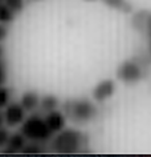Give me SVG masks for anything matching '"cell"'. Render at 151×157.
<instances>
[{
	"label": "cell",
	"mask_w": 151,
	"mask_h": 157,
	"mask_svg": "<svg viewBox=\"0 0 151 157\" xmlns=\"http://www.w3.org/2000/svg\"><path fill=\"white\" fill-rule=\"evenodd\" d=\"M49 152L55 153H64V155H70V153H82L86 152L88 137L81 131L74 128H64L60 132L56 133V136L48 141Z\"/></svg>",
	"instance_id": "1"
},
{
	"label": "cell",
	"mask_w": 151,
	"mask_h": 157,
	"mask_svg": "<svg viewBox=\"0 0 151 157\" xmlns=\"http://www.w3.org/2000/svg\"><path fill=\"white\" fill-rule=\"evenodd\" d=\"M63 112L67 120L74 124H88L98 115V108L94 100L89 97H73L67 99L63 103Z\"/></svg>",
	"instance_id": "2"
},
{
	"label": "cell",
	"mask_w": 151,
	"mask_h": 157,
	"mask_svg": "<svg viewBox=\"0 0 151 157\" xmlns=\"http://www.w3.org/2000/svg\"><path fill=\"white\" fill-rule=\"evenodd\" d=\"M20 132L25 136L28 141H37V143L48 144V141L53 137V133L46 125L44 117L40 113H32L21 123Z\"/></svg>",
	"instance_id": "3"
},
{
	"label": "cell",
	"mask_w": 151,
	"mask_h": 157,
	"mask_svg": "<svg viewBox=\"0 0 151 157\" xmlns=\"http://www.w3.org/2000/svg\"><path fill=\"white\" fill-rule=\"evenodd\" d=\"M115 76L125 84H137L145 77V68L134 57L122 61L117 67Z\"/></svg>",
	"instance_id": "4"
},
{
	"label": "cell",
	"mask_w": 151,
	"mask_h": 157,
	"mask_svg": "<svg viewBox=\"0 0 151 157\" xmlns=\"http://www.w3.org/2000/svg\"><path fill=\"white\" fill-rule=\"evenodd\" d=\"M25 109L21 107L20 103H16V101L11 103L9 101L3 111V124L7 128L17 127L25 120Z\"/></svg>",
	"instance_id": "5"
},
{
	"label": "cell",
	"mask_w": 151,
	"mask_h": 157,
	"mask_svg": "<svg viewBox=\"0 0 151 157\" xmlns=\"http://www.w3.org/2000/svg\"><path fill=\"white\" fill-rule=\"evenodd\" d=\"M115 92V83L111 78H103L98 81L92 89V99L95 103H105Z\"/></svg>",
	"instance_id": "6"
},
{
	"label": "cell",
	"mask_w": 151,
	"mask_h": 157,
	"mask_svg": "<svg viewBox=\"0 0 151 157\" xmlns=\"http://www.w3.org/2000/svg\"><path fill=\"white\" fill-rule=\"evenodd\" d=\"M44 120H45L46 125H48V128L53 133L60 132L61 129L65 128V124H67V117H65L64 112L59 111V109H55V111L45 113Z\"/></svg>",
	"instance_id": "7"
},
{
	"label": "cell",
	"mask_w": 151,
	"mask_h": 157,
	"mask_svg": "<svg viewBox=\"0 0 151 157\" xmlns=\"http://www.w3.org/2000/svg\"><path fill=\"white\" fill-rule=\"evenodd\" d=\"M28 143V140L25 139V136L21 132H16L9 135V139L7 141L5 147L2 149L3 153H19L23 152V148L25 147V144Z\"/></svg>",
	"instance_id": "8"
},
{
	"label": "cell",
	"mask_w": 151,
	"mask_h": 157,
	"mask_svg": "<svg viewBox=\"0 0 151 157\" xmlns=\"http://www.w3.org/2000/svg\"><path fill=\"white\" fill-rule=\"evenodd\" d=\"M20 104L25 112H34L40 105V96L34 91H27L20 97Z\"/></svg>",
	"instance_id": "9"
},
{
	"label": "cell",
	"mask_w": 151,
	"mask_h": 157,
	"mask_svg": "<svg viewBox=\"0 0 151 157\" xmlns=\"http://www.w3.org/2000/svg\"><path fill=\"white\" fill-rule=\"evenodd\" d=\"M149 11L141 10L138 12H135L131 17V25L133 28L139 33H145L146 32V24H147V17H149Z\"/></svg>",
	"instance_id": "10"
},
{
	"label": "cell",
	"mask_w": 151,
	"mask_h": 157,
	"mask_svg": "<svg viewBox=\"0 0 151 157\" xmlns=\"http://www.w3.org/2000/svg\"><path fill=\"white\" fill-rule=\"evenodd\" d=\"M60 105V100L59 97L55 95H44L42 97H40V111L42 113H48L50 111H55V109L59 108Z\"/></svg>",
	"instance_id": "11"
},
{
	"label": "cell",
	"mask_w": 151,
	"mask_h": 157,
	"mask_svg": "<svg viewBox=\"0 0 151 157\" xmlns=\"http://www.w3.org/2000/svg\"><path fill=\"white\" fill-rule=\"evenodd\" d=\"M106 7H109L111 10L119 11L123 13H130L133 11V6L129 0H101Z\"/></svg>",
	"instance_id": "12"
},
{
	"label": "cell",
	"mask_w": 151,
	"mask_h": 157,
	"mask_svg": "<svg viewBox=\"0 0 151 157\" xmlns=\"http://www.w3.org/2000/svg\"><path fill=\"white\" fill-rule=\"evenodd\" d=\"M48 152V147H45L44 143H37V141H29L23 148V153H42Z\"/></svg>",
	"instance_id": "13"
},
{
	"label": "cell",
	"mask_w": 151,
	"mask_h": 157,
	"mask_svg": "<svg viewBox=\"0 0 151 157\" xmlns=\"http://www.w3.org/2000/svg\"><path fill=\"white\" fill-rule=\"evenodd\" d=\"M15 17H16V13H15L12 10H9L4 3L0 4V23H3V24H9L11 21L15 20Z\"/></svg>",
	"instance_id": "14"
},
{
	"label": "cell",
	"mask_w": 151,
	"mask_h": 157,
	"mask_svg": "<svg viewBox=\"0 0 151 157\" xmlns=\"http://www.w3.org/2000/svg\"><path fill=\"white\" fill-rule=\"evenodd\" d=\"M4 4L8 7L9 10H12L15 13H20L23 10H24V7H25V2L24 0H4Z\"/></svg>",
	"instance_id": "15"
},
{
	"label": "cell",
	"mask_w": 151,
	"mask_h": 157,
	"mask_svg": "<svg viewBox=\"0 0 151 157\" xmlns=\"http://www.w3.org/2000/svg\"><path fill=\"white\" fill-rule=\"evenodd\" d=\"M9 131L7 127H3V125H0V152H2V149L5 147L7 141L9 139Z\"/></svg>",
	"instance_id": "16"
},
{
	"label": "cell",
	"mask_w": 151,
	"mask_h": 157,
	"mask_svg": "<svg viewBox=\"0 0 151 157\" xmlns=\"http://www.w3.org/2000/svg\"><path fill=\"white\" fill-rule=\"evenodd\" d=\"M7 81V69L5 65L3 64V60L0 61V85H3Z\"/></svg>",
	"instance_id": "17"
},
{
	"label": "cell",
	"mask_w": 151,
	"mask_h": 157,
	"mask_svg": "<svg viewBox=\"0 0 151 157\" xmlns=\"http://www.w3.org/2000/svg\"><path fill=\"white\" fill-rule=\"evenodd\" d=\"M7 36H8V27H7V24L0 23V43L5 40Z\"/></svg>",
	"instance_id": "18"
},
{
	"label": "cell",
	"mask_w": 151,
	"mask_h": 157,
	"mask_svg": "<svg viewBox=\"0 0 151 157\" xmlns=\"http://www.w3.org/2000/svg\"><path fill=\"white\" fill-rule=\"evenodd\" d=\"M149 39H151V12L149 13V17H147V24H146V32H145Z\"/></svg>",
	"instance_id": "19"
},
{
	"label": "cell",
	"mask_w": 151,
	"mask_h": 157,
	"mask_svg": "<svg viewBox=\"0 0 151 157\" xmlns=\"http://www.w3.org/2000/svg\"><path fill=\"white\" fill-rule=\"evenodd\" d=\"M3 56H4V48H3V45L0 44V61L3 60Z\"/></svg>",
	"instance_id": "20"
},
{
	"label": "cell",
	"mask_w": 151,
	"mask_h": 157,
	"mask_svg": "<svg viewBox=\"0 0 151 157\" xmlns=\"http://www.w3.org/2000/svg\"><path fill=\"white\" fill-rule=\"evenodd\" d=\"M0 125H3V113L0 112Z\"/></svg>",
	"instance_id": "21"
},
{
	"label": "cell",
	"mask_w": 151,
	"mask_h": 157,
	"mask_svg": "<svg viewBox=\"0 0 151 157\" xmlns=\"http://www.w3.org/2000/svg\"><path fill=\"white\" fill-rule=\"evenodd\" d=\"M150 55H151V40H150Z\"/></svg>",
	"instance_id": "22"
},
{
	"label": "cell",
	"mask_w": 151,
	"mask_h": 157,
	"mask_svg": "<svg viewBox=\"0 0 151 157\" xmlns=\"http://www.w3.org/2000/svg\"><path fill=\"white\" fill-rule=\"evenodd\" d=\"M85 2H94V0H85Z\"/></svg>",
	"instance_id": "23"
},
{
	"label": "cell",
	"mask_w": 151,
	"mask_h": 157,
	"mask_svg": "<svg viewBox=\"0 0 151 157\" xmlns=\"http://www.w3.org/2000/svg\"><path fill=\"white\" fill-rule=\"evenodd\" d=\"M3 2H4V0H0V4H3Z\"/></svg>",
	"instance_id": "24"
},
{
	"label": "cell",
	"mask_w": 151,
	"mask_h": 157,
	"mask_svg": "<svg viewBox=\"0 0 151 157\" xmlns=\"http://www.w3.org/2000/svg\"><path fill=\"white\" fill-rule=\"evenodd\" d=\"M36 2H37V0H36Z\"/></svg>",
	"instance_id": "25"
}]
</instances>
